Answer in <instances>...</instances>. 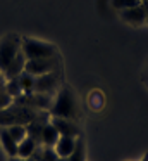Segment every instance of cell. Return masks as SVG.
<instances>
[{"mask_svg": "<svg viewBox=\"0 0 148 161\" xmlns=\"http://www.w3.org/2000/svg\"><path fill=\"white\" fill-rule=\"evenodd\" d=\"M50 116H57V118H67V119H79V109H78V102H76L74 92L69 87H64L59 90L57 99L54 101L50 108Z\"/></svg>", "mask_w": 148, "mask_h": 161, "instance_id": "6da1fadb", "label": "cell"}, {"mask_svg": "<svg viewBox=\"0 0 148 161\" xmlns=\"http://www.w3.org/2000/svg\"><path fill=\"white\" fill-rule=\"evenodd\" d=\"M21 50H23L26 61L57 56L55 45H52L48 42H41V40H36V38H21Z\"/></svg>", "mask_w": 148, "mask_h": 161, "instance_id": "7a4b0ae2", "label": "cell"}, {"mask_svg": "<svg viewBox=\"0 0 148 161\" xmlns=\"http://www.w3.org/2000/svg\"><path fill=\"white\" fill-rule=\"evenodd\" d=\"M21 52V38L14 33L7 35L0 42V71H5L7 66L16 59V56Z\"/></svg>", "mask_w": 148, "mask_h": 161, "instance_id": "3957f363", "label": "cell"}, {"mask_svg": "<svg viewBox=\"0 0 148 161\" xmlns=\"http://www.w3.org/2000/svg\"><path fill=\"white\" fill-rule=\"evenodd\" d=\"M59 69V59L57 56L54 57H43V59H29L26 61V68L24 71L33 76H41V75L52 73V71Z\"/></svg>", "mask_w": 148, "mask_h": 161, "instance_id": "277c9868", "label": "cell"}, {"mask_svg": "<svg viewBox=\"0 0 148 161\" xmlns=\"http://www.w3.org/2000/svg\"><path fill=\"white\" fill-rule=\"evenodd\" d=\"M59 83H60V75L57 71L41 75V76H34V92H38V94H54Z\"/></svg>", "mask_w": 148, "mask_h": 161, "instance_id": "5b68a950", "label": "cell"}, {"mask_svg": "<svg viewBox=\"0 0 148 161\" xmlns=\"http://www.w3.org/2000/svg\"><path fill=\"white\" fill-rule=\"evenodd\" d=\"M52 125L57 128L59 135H65V137H76V139H79V137L83 135L81 132V126L78 125V121H74V119H67V118H57V116H54L52 118Z\"/></svg>", "mask_w": 148, "mask_h": 161, "instance_id": "8992f818", "label": "cell"}, {"mask_svg": "<svg viewBox=\"0 0 148 161\" xmlns=\"http://www.w3.org/2000/svg\"><path fill=\"white\" fill-rule=\"evenodd\" d=\"M146 16H148V12L141 4L120 11V18L133 26H140V25H143V23H146Z\"/></svg>", "mask_w": 148, "mask_h": 161, "instance_id": "52a82bcc", "label": "cell"}, {"mask_svg": "<svg viewBox=\"0 0 148 161\" xmlns=\"http://www.w3.org/2000/svg\"><path fill=\"white\" fill-rule=\"evenodd\" d=\"M76 142H78V139H76V137L60 135V137H59V140H57V144L54 146L55 154H57L59 158H62V159L69 158V156H71V153L74 151V147H76Z\"/></svg>", "mask_w": 148, "mask_h": 161, "instance_id": "ba28073f", "label": "cell"}, {"mask_svg": "<svg viewBox=\"0 0 148 161\" xmlns=\"http://www.w3.org/2000/svg\"><path fill=\"white\" fill-rule=\"evenodd\" d=\"M59 132L52 123H43L41 125V133H40V146L45 147H54L59 140Z\"/></svg>", "mask_w": 148, "mask_h": 161, "instance_id": "9c48e42d", "label": "cell"}, {"mask_svg": "<svg viewBox=\"0 0 148 161\" xmlns=\"http://www.w3.org/2000/svg\"><path fill=\"white\" fill-rule=\"evenodd\" d=\"M24 68H26V57H24L23 50L16 56V59L7 66V69L3 71V76L5 80H12V78H17L21 73H24Z\"/></svg>", "mask_w": 148, "mask_h": 161, "instance_id": "30bf717a", "label": "cell"}, {"mask_svg": "<svg viewBox=\"0 0 148 161\" xmlns=\"http://www.w3.org/2000/svg\"><path fill=\"white\" fill-rule=\"evenodd\" d=\"M0 144H2L3 151L9 154V158L17 156V142L12 139V135L9 133L7 126H2V128H0Z\"/></svg>", "mask_w": 148, "mask_h": 161, "instance_id": "8fae6325", "label": "cell"}, {"mask_svg": "<svg viewBox=\"0 0 148 161\" xmlns=\"http://www.w3.org/2000/svg\"><path fill=\"white\" fill-rule=\"evenodd\" d=\"M31 161H65L62 158H59L55 154L54 147H45V146H38V149L33 153Z\"/></svg>", "mask_w": 148, "mask_h": 161, "instance_id": "7c38bea8", "label": "cell"}, {"mask_svg": "<svg viewBox=\"0 0 148 161\" xmlns=\"http://www.w3.org/2000/svg\"><path fill=\"white\" fill-rule=\"evenodd\" d=\"M38 146H40V144H38L33 137L28 135L24 140H21V142L17 144V156H21V158H31V156H33V153L38 149Z\"/></svg>", "mask_w": 148, "mask_h": 161, "instance_id": "4fadbf2b", "label": "cell"}, {"mask_svg": "<svg viewBox=\"0 0 148 161\" xmlns=\"http://www.w3.org/2000/svg\"><path fill=\"white\" fill-rule=\"evenodd\" d=\"M65 161H86V144L81 137H79L78 142H76V147L71 153V156L65 158Z\"/></svg>", "mask_w": 148, "mask_h": 161, "instance_id": "5bb4252c", "label": "cell"}, {"mask_svg": "<svg viewBox=\"0 0 148 161\" xmlns=\"http://www.w3.org/2000/svg\"><path fill=\"white\" fill-rule=\"evenodd\" d=\"M19 85L21 88H23V94H31V92H34V76L29 73H21L19 76Z\"/></svg>", "mask_w": 148, "mask_h": 161, "instance_id": "9a60e30c", "label": "cell"}, {"mask_svg": "<svg viewBox=\"0 0 148 161\" xmlns=\"http://www.w3.org/2000/svg\"><path fill=\"white\" fill-rule=\"evenodd\" d=\"M5 92L12 99H17L19 95H23V88H21V85H19V78L5 80Z\"/></svg>", "mask_w": 148, "mask_h": 161, "instance_id": "2e32d148", "label": "cell"}, {"mask_svg": "<svg viewBox=\"0 0 148 161\" xmlns=\"http://www.w3.org/2000/svg\"><path fill=\"white\" fill-rule=\"evenodd\" d=\"M7 130H9V133L12 135V139L16 140L17 144H19L21 140H24V139L28 137L26 125H10V126H7Z\"/></svg>", "mask_w": 148, "mask_h": 161, "instance_id": "e0dca14e", "label": "cell"}, {"mask_svg": "<svg viewBox=\"0 0 148 161\" xmlns=\"http://www.w3.org/2000/svg\"><path fill=\"white\" fill-rule=\"evenodd\" d=\"M141 0H114V5L117 9H127V7H134V5H140Z\"/></svg>", "mask_w": 148, "mask_h": 161, "instance_id": "ac0fdd59", "label": "cell"}, {"mask_svg": "<svg viewBox=\"0 0 148 161\" xmlns=\"http://www.w3.org/2000/svg\"><path fill=\"white\" fill-rule=\"evenodd\" d=\"M12 102H14V99L10 97V95L5 92V88H3V90L0 92V111H3V109H7L10 104H12Z\"/></svg>", "mask_w": 148, "mask_h": 161, "instance_id": "d6986e66", "label": "cell"}, {"mask_svg": "<svg viewBox=\"0 0 148 161\" xmlns=\"http://www.w3.org/2000/svg\"><path fill=\"white\" fill-rule=\"evenodd\" d=\"M5 88V76H3V73L0 71V92Z\"/></svg>", "mask_w": 148, "mask_h": 161, "instance_id": "ffe728a7", "label": "cell"}, {"mask_svg": "<svg viewBox=\"0 0 148 161\" xmlns=\"http://www.w3.org/2000/svg\"><path fill=\"white\" fill-rule=\"evenodd\" d=\"M9 161H31V158H21V156H16V158H9Z\"/></svg>", "mask_w": 148, "mask_h": 161, "instance_id": "44dd1931", "label": "cell"}, {"mask_svg": "<svg viewBox=\"0 0 148 161\" xmlns=\"http://www.w3.org/2000/svg\"><path fill=\"white\" fill-rule=\"evenodd\" d=\"M141 161H148V153H146V154H145V156H143V159H141Z\"/></svg>", "mask_w": 148, "mask_h": 161, "instance_id": "7402d4cb", "label": "cell"}, {"mask_svg": "<svg viewBox=\"0 0 148 161\" xmlns=\"http://www.w3.org/2000/svg\"><path fill=\"white\" fill-rule=\"evenodd\" d=\"M146 23H148V16H146Z\"/></svg>", "mask_w": 148, "mask_h": 161, "instance_id": "603a6c76", "label": "cell"}]
</instances>
